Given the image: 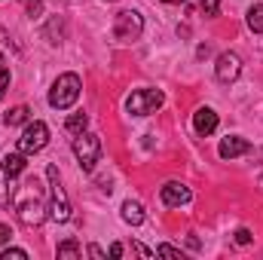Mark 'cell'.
Listing matches in <instances>:
<instances>
[{
	"mask_svg": "<svg viewBox=\"0 0 263 260\" xmlns=\"http://www.w3.org/2000/svg\"><path fill=\"white\" fill-rule=\"evenodd\" d=\"M9 236H12V230L0 224V245H6V242H9Z\"/></svg>",
	"mask_w": 263,
	"mask_h": 260,
	"instance_id": "25",
	"label": "cell"
},
{
	"mask_svg": "<svg viewBox=\"0 0 263 260\" xmlns=\"http://www.w3.org/2000/svg\"><path fill=\"white\" fill-rule=\"evenodd\" d=\"M217 9H220V0H202V12L205 15H217Z\"/></svg>",
	"mask_w": 263,
	"mask_h": 260,
	"instance_id": "22",
	"label": "cell"
},
{
	"mask_svg": "<svg viewBox=\"0 0 263 260\" xmlns=\"http://www.w3.org/2000/svg\"><path fill=\"white\" fill-rule=\"evenodd\" d=\"M141 31H144V18H141V12H135V9H123V12H117V18H114V37H117V40H123V43L138 40Z\"/></svg>",
	"mask_w": 263,
	"mask_h": 260,
	"instance_id": "7",
	"label": "cell"
},
{
	"mask_svg": "<svg viewBox=\"0 0 263 260\" xmlns=\"http://www.w3.org/2000/svg\"><path fill=\"white\" fill-rule=\"evenodd\" d=\"M159 196H162V202H165L168 208H181V205H187V202L193 199L190 187H184V184H178V181H168V184L159 190Z\"/></svg>",
	"mask_w": 263,
	"mask_h": 260,
	"instance_id": "9",
	"label": "cell"
},
{
	"mask_svg": "<svg viewBox=\"0 0 263 260\" xmlns=\"http://www.w3.org/2000/svg\"><path fill=\"white\" fill-rule=\"evenodd\" d=\"M73 156H77V162H80L83 172H92L95 162L101 159V138L92 135V132H80L73 138Z\"/></svg>",
	"mask_w": 263,
	"mask_h": 260,
	"instance_id": "4",
	"label": "cell"
},
{
	"mask_svg": "<svg viewBox=\"0 0 263 260\" xmlns=\"http://www.w3.org/2000/svg\"><path fill=\"white\" fill-rule=\"evenodd\" d=\"M3 172H6V178H18V175L25 172V153H22V150L6 153V159H3Z\"/></svg>",
	"mask_w": 263,
	"mask_h": 260,
	"instance_id": "12",
	"label": "cell"
},
{
	"mask_svg": "<svg viewBox=\"0 0 263 260\" xmlns=\"http://www.w3.org/2000/svg\"><path fill=\"white\" fill-rule=\"evenodd\" d=\"M65 257H83V248H80L77 239H67V242L59 245V260H65Z\"/></svg>",
	"mask_w": 263,
	"mask_h": 260,
	"instance_id": "17",
	"label": "cell"
},
{
	"mask_svg": "<svg viewBox=\"0 0 263 260\" xmlns=\"http://www.w3.org/2000/svg\"><path fill=\"white\" fill-rule=\"evenodd\" d=\"M123 220L132 224V227H138V224H144V208H141V202H123Z\"/></svg>",
	"mask_w": 263,
	"mask_h": 260,
	"instance_id": "13",
	"label": "cell"
},
{
	"mask_svg": "<svg viewBox=\"0 0 263 260\" xmlns=\"http://www.w3.org/2000/svg\"><path fill=\"white\" fill-rule=\"evenodd\" d=\"M46 178H49V217L55 224H65V220H70V202H67V193L59 181V169L49 165Z\"/></svg>",
	"mask_w": 263,
	"mask_h": 260,
	"instance_id": "2",
	"label": "cell"
},
{
	"mask_svg": "<svg viewBox=\"0 0 263 260\" xmlns=\"http://www.w3.org/2000/svg\"><path fill=\"white\" fill-rule=\"evenodd\" d=\"M248 150H251V144H248L245 138H239V135L223 138V141H220V147H217L220 159H236V156H242V153H248Z\"/></svg>",
	"mask_w": 263,
	"mask_h": 260,
	"instance_id": "10",
	"label": "cell"
},
{
	"mask_svg": "<svg viewBox=\"0 0 263 260\" xmlns=\"http://www.w3.org/2000/svg\"><path fill=\"white\" fill-rule=\"evenodd\" d=\"M214 73H217L220 83H236L239 73H242V59H239L236 52H220V55H217V67H214Z\"/></svg>",
	"mask_w": 263,
	"mask_h": 260,
	"instance_id": "8",
	"label": "cell"
},
{
	"mask_svg": "<svg viewBox=\"0 0 263 260\" xmlns=\"http://www.w3.org/2000/svg\"><path fill=\"white\" fill-rule=\"evenodd\" d=\"M6 89H9V70H6V67H0V98L6 95Z\"/></svg>",
	"mask_w": 263,
	"mask_h": 260,
	"instance_id": "24",
	"label": "cell"
},
{
	"mask_svg": "<svg viewBox=\"0 0 263 260\" xmlns=\"http://www.w3.org/2000/svg\"><path fill=\"white\" fill-rule=\"evenodd\" d=\"M89 254H92L95 260H104V251H101L98 245H89Z\"/></svg>",
	"mask_w": 263,
	"mask_h": 260,
	"instance_id": "26",
	"label": "cell"
},
{
	"mask_svg": "<svg viewBox=\"0 0 263 260\" xmlns=\"http://www.w3.org/2000/svg\"><path fill=\"white\" fill-rule=\"evenodd\" d=\"M0 205H9V190H6V172L0 162Z\"/></svg>",
	"mask_w": 263,
	"mask_h": 260,
	"instance_id": "18",
	"label": "cell"
},
{
	"mask_svg": "<svg viewBox=\"0 0 263 260\" xmlns=\"http://www.w3.org/2000/svg\"><path fill=\"white\" fill-rule=\"evenodd\" d=\"M162 101H165V95L159 89H135L126 98V110L132 117H150L162 107Z\"/></svg>",
	"mask_w": 263,
	"mask_h": 260,
	"instance_id": "5",
	"label": "cell"
},
{
	"mask_svg": "<svg viewBox=\"0 0 263 260\" xmlns=\"http://www.w3.org/2000/svg\"><path fill=\"white\" fill-rule=\"evenodd\" d=\"M28 117H31V110H28L25 104H18V107H12V110H6V117H3V123H6V126H25V123H28Z\"/></svg>",
	"mask_w": 263,
	"mask_h": 260,
	"instance_id": "14",
	"label": "cell"
},
{
	"mask_svg": "<svg viewBox=\"0 0 263 260\" xmlns=\"http://www.w3.org/2000/svg\"><path fill=\"white\" fill-rule=\"evenodd\" d=\"M86 126H89V117L86 114H70L65 123V129L70 132V135H80V132H86Z\"/></svg>",
	"mask_w": 263,
	"mask_h": 260,
	"instance_id": "16",
	"label": "cell"
},
{
	"mask_svg": "<svg viewBox=\"0 0 263 260\" xmlns=\"http://www.w3.org/2000/svg\"><path fill=\"white\" fill-rule=\"evenodd\" d=\"M12 205H15L22 224H28V227H40V224L49 217V214H46L49 205H46V196H43V187H40L37 178H28V181L12 193Z\"/></svg>",
	"mask_w": 263,
	"mask_h": 260,
	"instance_id": "1",
	"label": "cell"
},
{
	"mask_svg": "<svg viewBox=\"0 0 263 260\" xmlns=\"http://www.w3.org/2000/svg\"><path fill=\"white\" fill-rule=\"evenodd\" d=\"M260 184H263V178H260Z\"/></svg>",
	"mask_w": 263,
	"mask_h": 260,
	"instance_id": "30",
	"label": "cell"
},
{
	"mask_svg": "<svg viewBox=\"0 0 263 260\" xmlns=\"http://www.w3.org/2000/svg\"><path fill=\"white\" fill-rule=\"evenodd\" d=\"M110 257H123V245H120V242L110 245Z\"/></svg>",
	"mask_w": 263,
	"mask_h": 260,
	"instance_id": "27",
	"label": "cell"
},
{
	"mask_svg": "<svg viewBox=\"0 0 263 260\" xmlns=\"http://www.w3.org/2000/svg\"><path fill=\"white\" fill-rule=\"evenodd\" d=\"M162 3H184V0H162Z\"/></svg>",
	"mask_w": 263,
	"mask_h": 260,
	"instance_id": "29",
	"label": "cell"
},
{
	"mask_svg": "<svg viewBox=\"0 0 263 260\" xmlns=\"http://www.w3.org/2000/svg\"><path fill=\"white\" fill-rule=\"evenodd\" d=\"M40 12H43V3L40 0H28V15L31 18H40Z\"/></svg>",
	"mask_w": 263,
	"mask_h": 260,
	"instance_id": "23",
	"label": "cell"
},
{
	"mask_svg": "<svg viewBox=\"0 0 263 260\" xmlns=\"http://www.w3.org/2000/svg\"><path fill=\"white\" fill-rule=\"evenodd\" d=\"M236 245H251V230L239 227V230H236Z\"/></svg>",
	"mask_w": 263,
	"mask_h": 260,
	"instance_id": "21",
	"label": "cell"
},
{
	"mask_svg": "<svg viewBox=\"0 0 263 260\" xmlns=\"http://www.w3.org/2000/svg\"><path fill=\"white\" fill-rule=\"evenodd\" d=\"M80 89H83V83H80V77H77V73H62V77L52 83L49 104H52L55 110H67V107L80 98Z\"/></svg>",
	"mask_w": 263,
	"mask_h": 260,
	"instance_id": "3",
	"label": "cell"
},
{
	"mask_svg": "<svg viewBox=\"0 0 263 260\" xmlns=\"http://www.w3.org/2000/svg\"><path fill=\"white\" fill-rule=\"evenodd\" d=\"M46 144H49V126H46V123H40V120L25 123V132H22V138H18V150H22L25 156L40 153Z\"/></svg>",
	"mask_w": 263,
	"mask_h": 260,
	"instance_id": "6",
	"label": "cell"
},
{
	"mask_svg": "<svg viewBox=\"0 0 263 260\" xmlns=\"http://www.w3.org/2000/svg\"><path fill=\"white\" fill-rule=\"evenodd\" d=\"M248 28H251L254 34H263V3H254V6L248 9Z\"/></svg>",
	"mask_w": 263,
	"mask_h": 260,
	"instance_id": "15",
	"label": "cell"
},
{
	"mask_svg": "<svg viewBox=\"0 0 263 260\" xmlns=\"http://www.w3.org/2000/svg\"><path fill=\"white\" fill-rule=\"evenodd\" d=\"M135 251H138L141 257H153V251H147V248H144V245H138V242H135Z\"/></svg>",
	"mask_w": 263,
	"mask_h": 260,
	"instance_id": "28",
	"label": "cell"
},
{
	"mask_svg": "<svg viewBox=\"0 0 263 260\" xmlns=\"http://www.w3.org/2000/svg\"><path fill=\"white\" fill-rule=\"evenodd\" d=\"M0 257H3V260H25V257H28V251H25V248H6Z\"/></svg>",
	"mask_w": 263,
	"mask_h": 260,
	"instance_id": "19",
	"label": "cell"
},
{
	"mask_svg": "<svg viewBox=\"0 0 263 260\" xmlns=\"http://www.w3.org/2000/svg\"><path fill=\"white\" fill-rule=\"evenodd\" d=\"M193 129H196V135H211V132L217 129V114L211 110V107H199L196 114H193Z\"/></svg>",
	"mask_w": 263,
	"mask_h": 260,
	"instance_id": "11",
	"label": "cell"
},
{
	"mask_svg": "<svg viewBox=\"0 0 263 260\" xmlns=\"http://www.w3.org/2000/svg\"><path fill=\"white\" fill-rule=\"evenodd\" d=\"M156 254H162V257H184V254H181V248H172V245H159V248H156Z\"/></svg>",
	"mask_w": 263,
	"mask_h": 260,
	"instance_id": "20",
	"label": "cell"
}]
</instances>
